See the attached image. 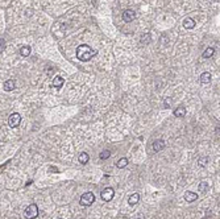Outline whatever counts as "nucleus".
I'll list each match as a JSON object with an SVG mask.
<instances>
[{"mask_svg":"<svg viewBox=\"0 0 220 219\" xmlns=\"http://www.w3.org/2000/svg\"><path fill=\"white\" fill-rule=\"evenodd\" d=\"M96 53L98 51L95 50V49H91L89 45H86V44H82V45H79L77 48V57H78V60L82 61V62H89L92 57L96 56Z\"/></svg>","mask_w":220,"mask_h":219,"instance_id":"obj_1","label":"nucleus"},{"mask_svg":"<svg viewBox=\"0 0 220 219\" xmlns=\"http://www.w3.org/2000/svg\"><path fill=\"white\" fill-rule=\"evenodd\" d=\"M37 215H38V207L35 203L29 205L28 207L25 209V211H24V216H25L26 219H35Z\"/></svg>","mask_w":220,"mask_h":219,"instance_id":"obj_2","label":"nucleus"},{"mask_svg":"<svg viewBox=\"0 0 220 219\" xmlns=\"http://www.w3.org/2000/svg\"><path fill=\"white\" fill-rule=\"evenodd\" d=\"M94 202H95V195L91 191H87V193H84L80 197V205L83 206H91Z\"/></svg>","mask_w":220,"mask_h":219,"instance_id":"obj_3","label":"nucleus"},{"mask_svg":"<svg viewBox=\"0 0 220 219\" xmlns=\"http://www.w3.org/2000/svg\"><path fill=\"white\" fill-rule=\"evenodd\" d=\"M20 122H21V116H20V114H17V112H13V114L8 117V125L11 127V128L19 127Z\"/></svg>","mask_w":220,"mask_h":219,"instance_id":"obj_4","label":"nucleus"},{"mask_svg":"<svg viewBox=\"0 0 220 219\" xmlns=\"http://www.w3.org/2000/svg\"><path fill=\"white\" fill-rule=\"evenodd\" d=\"M102 199L103 201H106V202H109L112 198H113V195H115V191H113V189L112 188H106L103 191H102Z\"/></svg>","mask_w":220,"mask_h":219,"instance_id":"obj_5","label":"nucleus"},{"mask_svg":"<svg viewBox=\"0 0 220 219\" xmlns=\"http://www.w3.org/2000/svg\"><path fill=\"white\" fill-rule=\"evenodd\" d=\"M134 19H136V13H134V11H132V9H127V11L123 12V20L125 21V23H131V21H133Z\"/></svg>","mask_w":220,"mask_h":219,"instance_id":"obj_6","label":"nucleus"},{"mask_svg":"<svg viewBox=\"0 0 220 219\" xmlns=\"http://www.w3.org/2000/svg\"><path fill=\"white\" fill-rule=\"evenodd\" d=\"M152 147H153V151L154 152H161L165 148V141H163V140H156Z\"/></svg>","mask_w":220,"mask_h":219,"instance_id":"obj_7","label":"nucleus"},{"mask_svg":"<svg viewBox=\"0 0 220 219\" xmlns=\"http://www.w3.org/2000/svg\"><path fill=\"white\" fill-rule=\"evenodd\" d=\"M63 83H65V79H63L61 75H55V77L53 78V86H54L55 88H61L63 86Z\"/></svg>","mask_w":220,"mask_h":219,"instance_id":"obj_8","label":"nucleus"},{"mask_svg":"<svg viewBox=\"0 0 220 219\" xmlns=\"http://www.w3.org/2000/svg\"><path fill=\"white\" fill-rule=\"evenodd\" d=\"M185 199H186V202H194V201L198 199V194L194 193V191H186Z\"/></svg>","mask_w":220,"mask_h":219,"instance_id":"obj_9","label":"nucleus"},{"mask_svg":"<svg viewBox=\"0 0 220 219\" xmlns=\"http://www.w3.org/2000/svg\"><path fill=\"white\" fill-rule=\"evenodd\" d=\"M138 201H140V194L138 193H133L131 197L128 198V203L131 206H134V205H137Z\"/></svg>","mask_w":220,"mask_h":219,"instance_id":"obj_10","label":"nucleus"},{"mask_svg":"<svg viewBox=\"0 0 220 219\" xmlns=\"http://www.w3.org/2000/svg\"><path fill=\"white\" fill-rule=\"evenodd\" d=\"M15 88H16V82H15L13 79H9L4 83V90L6 91H12V90H15Z\"/></svg>","mask_w":220,"mask_h":219,"instance_id":"obj_11","label":"nucleus"},{"mask_svg":"<svg viewBox=\"0 0 220 219\" xmlns=\"http://www.w3.org/2000/svg\"><path fill=\"white\" fill-rule=\"evenodd\" d=\"M211 82V74L210 73H203L202 75H200V83L202 85H207V83H210Z\"/></svg>","mask_w":220,"mask_h":219,"instance_id":"obj_12","label":"nucleus"},{"mask_svg":"<svg viewBox=\"0 0 220 219\" xmlns=\"http://www.w3.org/2000/svg\"><path fill=\"white\" fill-rule=\"evenodd\" d=\"M183 26H185L186 29H192L195 26V21L192 20V19H190V17H187V19L183 20Z\"/></svg>","mask_w":220,"mask_h":219,"instance_id":"obj_13","label":"nucleus"},{"mask_svg":"<svg viewBox=\"0 0 220 219\" xmlns=\"http://www.w3.org/2000/svg\"><path fill=\"white\" fill-rule=\"evenodd\" d=\"M78 160H79V162L80 164H87L89 162V160H90V156H89V153H86V152H82V153L79 154V157H78Z\"/></svg>","mask_w":220,"mask_h":219,"instance_id":"obj_14","label":"nucleus"},{"mask_svg":"<svg viewBox=\"0 0 220 219\" xmlns=\"http://www.w3.org/2000/svg\"><path fill=\"white\" fill-rule=\"evenodd\" d=\"M174 115L177 117H183L186 115V110L183 107H178V108H175L174 110Z\"/></svg>","mask_w":220,"mask_h":219,"instance_id":"obj_15","label":"nucleus"},{"mask_svg":"<svg viewBox=\"0 0 220 219\" xmlns=\"http://www.w3.org/2000/svg\"><path fill=\"white\" fill-rule=\"evenodd\" d=\"M20 54L23 56V57H28L29 54H30V46H21L20 48Z\"/></svg>","mask_w":220,"mask_h":219,"instance_id":"obj_16","label":"nucleus"},{"mask_svg":"<svg viewBox=\"0 0 220 219\" xmlns=\"http://www.w3.org/2000/svg\"><path fill=\"white\" fill-rule=\"evenodd\" d=\"M127 165H128V159H127V157H123V159H120L119 161H117V164H116V166H117V168H120V169L125 168Z\"/></svg>","mask_w":220,"mask_h":219,"instance_id":"obj_17","label":"nucleus"},{"mask_svg":"<svg viewBox=\"0 0 220 219\" xmlns=\"http://www.w3.org/2000/svg\"><path fill=\"white\" fill-rule=\"evenodd\" d=\"M214 53H215L214 48H207L206 50H204V53H203V58H210V57H212V56H214Z\"/></svg>","mask_w":220,"mask_h":219,"instance_id":"obj_18","label":"nucleus"},{"mask_svg":"<svg viewBox=\"0 0 220 219\" xmlns=\"http://www.w3.org/2000/svg\"><path fill=\"white\" fill-rule=\"evenodd\" d=\"M109 156H111V152H109L108 149H106V151H103L102 153H100L99 157H100V160H107Z\"/></svg>","mask_w":220,"mask_h":219,"instance_id":"obj_19","label":"nucleus"},{"mask_svg":"<svg viewBox=\"0 0 220 219\" xmlns=\"http://www.w3.org/2000/svg\"><path fill=\"white\" fill-rule=\"evenodd\" d=\"M140 42L141 44H149L150 42V34H144L143 37H141Z\"/></svg>","mask_w":220,"mask_h":219,"instance_id":"obj_20","label":"nucleus"},{"mask_svg":"<svg viewBox=\"0 0 220 219\" xmlns=\"http://www.w3.org/2000/svg\"><path fill=\"white\" fill-rule=\"evenodd\" d=\"M207 189H208V185H207V182H200L199 190H200V191H206Z\"/></svg>","mask_w":220,"mask_h":219,"instance_id":"obj_21","label":"nucleus"},{"mask_svg":"<svg viewBox=\"0 0 220 219\" xmlns=\"http://www.w3.org/2000/svg\"><path fill=\"white\" fill-rule=\"evenodd\" d=\"M207 162H208V159H207V157H202V159L199 160V165L200 166H206Z\"/></svg>","mask_w":220,"mask_h":219,"instance_id":"obj_22","label":"nucleus"},{"mask_svg":"<svg viewBox=\"0 0 220 219\" xmlns=\"http://www.w3.org/2000/svg\"><path fill=\"white\" fill-rule=\"evenodd\" d=\"M58 219H62V218H58Z\"/></svg>","mask_w":220,"mask_h":219,"instance_id":"obj_23","label":"nucleus"}]
</instances>
